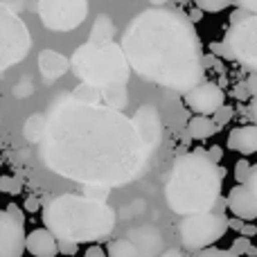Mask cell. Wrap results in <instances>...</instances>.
Segmentation results:
<instances>
[{
	"label": "cell",
	"mask_w": 257,
	"mask_h": 257,
	"mask_svg": "<svg viewBox=\"0 0 257 257\" xmlns=\"http://www.w3.org/2000/svg\"><path fill=\"white\" fill-rule=\"evenodd\" d=\"M39 145L50 172L81 185L106 187L138 181L154 154L131 117L106 104L79 102L70 93L50 104Z\"/></svg>",
	"instance_id": "1"
},
{
	"label": "cell",
	"mask_w": 257,
	"mask_h": 257,
	"mask_svg": "<svg viewBox=\"0 0 257 257\" xmlns=\"http://www.w3.org/2000/svg\"><path fill=\"white\" fill-rule=\"evenodd\" d=\"M128 68L142 81L187 93L205 77V54L190 16L149 7L131 18L120 43Z\"/></svg>",
	"instance_id": "2"
},
{
	"label": "cell",
	"mask_w": 257,
	"mask_h": 257,
	"mask_svg": "<svg viewBox=\"0 0 257 257\" xmlns=\"http://www.w3.org/2000/svg\"><path fill=\"white\" fill-rule=\"evenodd\" d=\"M226 169L214 165L205 149H194L174 160L169 178L165 183V201L169 210L181 217L208 212L221 199Z\"/></svg>",
	"instance_id": "3"
},
{
	"label": "cell",
	"mask_w": 257,
	"mask_h": 257,
	"mask_svg": "<svg viewBox=\"0 0 257 257\" xmlns=\"http://www.w3.org/2000/svg\"><path fill=\"white\" fill-rule=\"evenodd\" d=\"M115 210L104 201H90L84 194L54 196L43 208V223L57 241L88 244L104 241L115 228Z\"/></svg>",
	"instance_id": "4"
},
{
	"label": "cell",
	"mask_w": 257,
	"mask_h": 257,
	"mask_svg": "<svg viewBox=\"0 0 257 257\" xmlns=\"http://www.w3.org/2000/svg\"><path fill=\"white\" fill-rule=\"evenodd\" d=\"M70 68L84 84L106 88V86L124 84L131 77V68L122 48L113 41L106 45L84 43L70 57Z\"/></svg>",
	"instance_id": "5"
},
{
	"label": "cell",
	"mask_w": 257,
	"mask_h": 257,
	"mask_svg": "<svg viewBox=\"0 0 257 257\" xmlns=\"http://www.w3.org/2000/svg\"><path fill=\"white\" fill-rule=\"evenodd\" d=\"M228 203L226 199H219L214 203L212 210L208 212H196V214H187L183 217L181 226H178V237H181L183 248L192 250H203L208 246L217 244L230 228H228Z\"/></svg>",
	"instance_id": "6"
},
{
	"label": "cell",
	"mask_w": 257,
	"mask_h": 257,
	"mask_svg": "<svg viewBox=\"0 0 257 257\" xmlns=\"http://www.w3.org/2000/svg\"><path fill=\"white\" fill-rule=\"evenodd\" d=\"M32 48V36L27 25L14 9L0 3V75L12 66L21 63Z\"/></svg>",
	"instance_id": "7"
},
{
	"label": "cell",
	"mask_w": 257,
	"mask_h": 257,
	"mask_svg": "<svg viewBox=\"0 0 257 257\" xmlns=\"http://www.w3.org/2000/svg\"><path fill=\"white\" fill-rule=\"evenodd\" d=\"M223 43L230 50L232 61L257 72V16L237 9L230 18Z\"/></svg>",
	"instance_id": "8"
},
{
	"label": "cell",
	"mask_w": 257,
	"mask_h": 257,
	"mask_svg": "<svg viewBox=\"0 0 257 257\" xmlns=\"http://www.w3.org/2000/svg\"><path fill=\"white\" fill-rule=\"evenodd\" d=\"M39 16L48 30L70 32L86 21L88 3L86 0H39Z\"/></svg>",
	"instance_id": "9"
},
{
	"label": "cell",
	"mask_w": 257,
	"mask_h": 257,
	"mask_svg": "<svg viewBox=\"0 0 257 257\" xmlns=\"http://www.w3.org/2000/svg\"><path fill=\"white\" fill-rule=\"evenodd\" d=\"M183 104L196 115H214L226 104V93L214 81H201L199 86L183 93Z\"/></svg>",
	"instance_id": "10"
},
{
	"label": "cell",
	"mask_w": 257,
	"mask_h": 257,
	"mask_svg": "<svg viewBox=\"0 0 257 257\" xmlns=\"http://www.w3.org/2000/svg\"><path fill=\"white\" fill-rule=\"evenodd\" d=\"M25 230L23 221L14 219L7 210H0V257H23Z\"/></svg>",
	"instance_id": "11"
},
{
	"label": "cell",
	"mask_w": 257,
	"mask_h": 257,
	"mask_svg": "<svg viewBox=\"0 0 257 257\" xmlns=\"http://www.w3.org/2000/svg\"><path fill=\"white\" fill-rule=\"evenodd\" d=\"M133 124L140 136V140L145 142V147H149L151 151L158 149L160 138H163V122H160L158 108L154 104H142L133 115Z\"/></svg>",
	"instance_id": "12"
},
{
	"label": "cell",
	"mask_w": 257,
	"mask_h": 257,
	"mask_svg": "<svg viewBox=\"0 0 257 257\" xmlns=\"http://www.w3.org/2000/svg\"><path fill=\"white\" fill-rule=\"evenodd\" d=\"M228 210L232 212V217L241 219V221H253L257 219V205L250 196V192L244 185H235L226 196Z\"/></svg>",
	"instance_id": "13"
},
{
	"label": "cell",
	"mask_w": 257,
	"mask_h": 257,
	"mask_svg": "<svg viewBox=\"0 0 257 257\" xmlns=\"http://www.w3.org/2000/svg\"><path fill=\"white\" fill-rule=\"evenodd\" d=\"M39 70L48 84L50 81H57L70 70V59L63 57L57 50H43L39 54Z\"/></svg>",
	"instance_id": "14"
},
{
	"label": "cell",
	"mask_w": 257,
	"mask_h": 257,
	"mask_svg": "<svg viewBox=\"0 0 257 257\" xmlns=\"http://www.w3.org/2000/svg\"><path fill=\"white\" fill-rule=\"evenodd\" d=\"M25 248L34 257H57L59 255L57 237L48 228H36L30 235H25Z\"/></svg>",
	"instance_id": "15"
},
{
	"label": "cell",
	"mask_w": 257,
	"mask_h": 257,
	"mask_svg": "<svg viewBox=\"0 0 257 257\" xmlns=\"http://www.w3.org/2000/svg\"><path fill=\"white\" fill-rule=\"evenodd\" d=\"M226 147L241 156L257 154V124H239L237 128H232Z\"/></svg>",
	"instance_id": "16"
},
{
	"label": "cell",
	"mask_w": 257,
	"mask_h": 257,
	"mask_svg": "<svg viewBox=\"0 0 257 257\" xmlns=\"http://www.w3.org/2000/svg\"><path fill=\"white\" fill-rule=\"evenodd\" d=\"M113 36H115V25H113V21L106 16V14H99L95 25H93V30H90L88 43L106 45V43H113Z\"/></svg>",
	"instance_id": "17"
},
{
	"label": "cell",
	"mask_w": 257,
	"mask_h": 257,
	"mask_svg": "<svg viewBox=\"0 0 257 257\" xmlns=\"http://www.w3.org/2000/svg\"><path fill=\"white\" fill-rule=\"evenodd\" d=\"M219 131V126L214 124V120L210 115H194L187 122V136L194 138V140H205V138H212Z\"/></svg>",
	"instance_id": "18"
},
{
	"label": "cell",
	"mask_w": 257,
	"mask_h": 257,
	"mask_svg": "<svg viewBox=\"0 0 257 257\" xmlns=\"http://www.w3.org/2000/svg\"><path fill=\"white\" fill-rule=\"evenodd\" d=\"M99 90H102V104H106V106L115 108V111H122V108L126 106L128 97H126L124 84L106 86V88H99Z\"/></svg>",
	"instance_id": "19"
},
{
	"label": "cell",
	"mask_w": 257,
	"mask_h": 257,
	"mask_svg": "<svg viewBox=\"0 0 257 257\" xmlns=\"http://www.w3.org/2000/svg\"><path fill=\"white\" fill-rule=\"evenodd\" d=\"M43 133H45V115L43 113H34L32 117H27L25 126H23V136L30 145H39L43 140Z\"/></svg>",
	"instance_id": "20"
},
{
	"label": "cell",
	"mask_w": 257,
	"mask_h": 257,
	"mask_svg": "<svg viewBox=\"0 0 257 257\" xmlns=\"http://www.w3.org/2000/svg\"><path fill=\"white\" fill-rule=\"evenodd\" d=\"M70 95L75 99H79V102H86V104H102V90H99L97 86L84 84V81H81Z\"/></svg>",
	"instance_id": "21"
},
{
	"label": "cell",
	"mask_w": 257,
	"mask_h": 257,
	"mask_svg": "<svg viewBox=\"0 0 257 257\" xmlns=\"http://www.w3.org/2000/svg\"><path fill=\"white\" fill-rule=\"evenodd\" d=\"M138 246L131 239H115L108 244L106 257H138Z\"/></svg>",
	"instance_id": "22"
},
{
	"label": "cell",
	"mask_w": 257,
	"mask_h": 257,
	"mask_svg": "<svg viewBox=\"0 0 257 257\" xmlns=\"http://www.w3.org/2000/svg\"><path fill=\"white\" fill-rule=\"evenodd\" d=\"M232 0H196V9H201L203 14H217L223 12L226 7H230Z\"/></svg>",
	"instance_id": "23"
},
{
	"label": "cell",
	"mask_w": 257,
	"mask_h": 257,
	"mask_svg": "<svg viewBox=\"0 0 257 257\" xmlns=\"http://www.w3.org/2000/svg\"><path fill=\"white\" fill-rule=\"evenodd\" d=\"M111 194V187L106 185H84V196L90 201H106Z\"/></svg>",
	"instance_id": "24"
},
{
	"label": "cell",
	"mask_w": 257,
	"mask_h": 257,
	"mask_svg": "<svg viewBox=\"0 0 257 257\" xmlns=\"http://www.w3.org/2000/svg\"><path fill=\"white\" fill-rule=\"evenodd\" d=\"M232 115H235V108H232V106H228V104H223V106L219 108V111L214 113V115H210V117H212V120H214V124H217L219 128H221V126H226L228 122L232 120Z\"/></svg>",
	"instance_id": "25"
},
{
	"label": "cell",
	"mask_w": 257,
	"mask_h": 257,
	"mask_svg": "<svg viewBox=\"0 0 257 257\" xmlns=\"http://www.w3.org/2000/svg\"><path fill=\"white\" fill-rule=\"evenodd\" d=\"M250 167H253V163H248L246 158L237 160V165H235V181L239 183V185H244V183H246V178H248Z\"/></svg>",
	"instance_id": "26"
},
{
	"label": "cell",
	"mask_w": 257,
	"mask_h": 257,
	"mask_svg": "<svg viewBox=\"0 0 257 257\" xmlns=\"http://www.w3.org/2000/svg\"><path fill=\"white\" fill-rule=\"evenodd\" d=\"M194 257H239V255H235L230 248H214V246H208V248H203V250H196V255Z\"/></svg>",
	"instance_id": "27"
},
{
	"label": "cell",
	"mask_w": 257,
	"mask_h": 257,
	"mask_svg": "<svg viewBox=\"0 0 257 257\" xmlns=\"http://www.w3.org/2000/svg\"><path fill=\"white\" fill-rule=\"evenodd\" d=\"M244 187L250 192V196H253V201H255V205H257V165H253V167H250L248 178H246Z\"/></svg>",
	"instance_id": "28"
},
{
	"label": "cell",
	"mask_w": 257,
	"mask_h": 257,
	"mask_svg": "<svg viewBox=\"0 0 257 257\" xmlns=\"http://www.w3.org/2000/svg\"><path fill=\"white\" fill-rule=\"evenodd\" d=\"M250 248V239H248V237H235V241H232V246H230V250H232V253H235V255H246V250H248Z\"/></svg>",
	"instance_id": "29"
},
{
	"label": "cell",
	"mask_w": 257,
	"mask_h": 257,
	"mask_svg": "<svg viewBox=\"0 0 257 257\" xmlns=\"http://www.w3.org/2000/svg\"><path fill=\"white\" fill-rule=\"evenodd\" d=\"M30 93H34V86H32L30 79H23L21 84L14 86V95H16V97H27Z\"/></svg>",
	"instance_id": "30"
},
{
	"label": "cell",
	"mask_w": 257,
	"mask_h": 257,
	"mask_svg": "<svg viewBox=\"0 0 257 257\" xmlns=\"http://www.w3.org/2000/svg\"><path fill=\"white\" fill-rule=\"evenodd\" d=\"M232 5H235L237 9H241V12L255 14L257 16V0H232Z\"/></svg>",
	"instance_id": "31"
},
{
	"label": "cell",
	"mask_w": 257,
	"mask_h": 257,
	"mask_svg": "<svg viewBox=\"0 0 257 257\" xmlns=\"http://www.w3.org/2000/svg\"><path fill=\"white\" fill-rule=\"evenodd\" d=\"M205 156H208L214 165H219V163H221V158H223V147L221 145H212L208 151H205Z\"/></svg>",
	"instance_id": "32"
},
{
	"label": "cell",
	"mask_w": 257,
	"mask_h": 257,
	"mask_svg": "<svg viewBox=\"0 0 257 257\" xmlns=\"http://www.w3.org/2000/svg\"><path fill=\"white\" fill-rule=\"evenodd\" d=\"M57 244H59V253L61 255H75L77 246H79V244H72V241H57Z\"/></svg>",
	"instance_id": "33"
},
{
	"label": "cell",
	"mask_w": 257,
	"mask_h": 257,
	"mask_svg": "<svg viewBox=\"0 0 257 257\" xmlns=\"http://www.w3.org/2000/svg\"><path fill=\"white\" fill-rule=\"evenodd\" d=\"M239 235H241V237H248V239H250V237H255V235H257V226H255L253 221H248V223H241V228H239Z\"/></svg>",
	"instance_id": "34"
},
{
	"label": "cell",
	"mask_w": 257,
	"mask_h": 257,
	"mask_svg": "<svg viewBox=\"0 0 257 257\" xmlns=\"http://www.w3.org/2000/svg\"><path fill=\"white\" fill-rule=\"evenodd\" d=\"M232 97L239 99V102H244V99H248V97H250V93L246 90V86H244V84H239V86H235V88H232Z\"/></svg>",
	"instance_id": "35"
},
{
	"label": "cell",
	"mask_w": 257,
	"mask_h": 257,
	"mask_svg": "<svg viewBox=\"0 0 257 257\" xmlns=\"http://www.w3.org/2000/svg\"><path fill=\"white\" fill-rule=\"evenodd\" d=\"M244 86H246V90L250 93V97H257V75H250L248 79L244 81Z\"/></svg>",
	"instance_id": "36"
},
{
	"label": "cell",
	"mask_w": 257,
	"mask_h": 257,
	"mask_svg": "<svg viewBox=\"0 0 257 257\" xmlns=\"http://www.w3.org/2000/svg\"><path fill=\"white\" fill-rule=\"evenodd\" d=\"M0 192H18V183L16 185H14V181L12 178H3V181H0Z\"/></svg>",
	"instance_id": "37"
},
{
	"label": "cell",
	"mask_w": 257,
	"mask_h": 257,
	"mask_svg": "<svg viewBox=\"0 0 257 257\" xmlns=\"http://www.w3.org/2000/svg\"><path fill=\"white\" fill-rule=\"evenodd\" d=\"M7 212H9V214H12V217H14V219H18V221H23V223H25V214H23V210H21V208H18V205H16V203H9Z\"/></svg>",
	"instance_id": "38"
},
{
	"label": "cell",
	"mask_w": 257,
	"mask_h": 257,
	"mask_svg": "<svg viewBox=\"0 0 257 257\" xmlns=\"http://www.w3.org/2000/svg\"><path fill=\"white\" fill-rule=\"evenodd\" d=\"M84 257H106V250H104L102 246H90L84 253Z\"/></svg>",
	"instance_id": "39"
},
{
	"label": "cell",
	"mask_w": 257,
	"mask_h": 257,
	"mask_svg": "<svg viewBox=\"0 0 257 257\" xmlns=\"http://www.w3.org/2000/svg\"><path fill=\"white\" fill-rule=\"evenodd\" d=\"M5 5H7L9 9H14L16 14H21V9L25 7V3H23V0H5Z\"/></svg>",
	"instance_id": "40"
},
{
	"label": "cell",
	"mask_w": 257,
	"mask_h": 257,
	"mask_svg": "<svg viewBox=\"0 0 257 257\" xmlns=\"http://www.w3.org/2000/svg\"><path fill=\"white\" fill-rule=\"evenodd\" d=\"M25 210H30V212H36V210H39V199L30 196V199L25 201Z\"/></svg>",
	"instance_id": "41"
},
{
	"label": "cell",
	"mask_w": 257,
	"mask_h": 257,
	"mask_svg": "<svg viewBox=\"0 0 257 257\" xmlns=\"http://www.w3.org/2000/svg\"><path fill=\"white\" fill-rule=\"evenodd\" d=\"M248 115H250V120L257 124V97H253V102H250V106H248Z\"/></svg>",
	"instance_id": "42"
},
{
	"label": "cell",
	"mask_w": 257,
	"mask_h": 257,
	"mask_svg": "<svg viewBox=\"0 0 257 257\" xmlns=\"http://www.w3.org/2000/svg\"><path fill=\"white\" fill-rule=\"evenodd\" d=\"M241 223H244V221H241V219H228V228H232V230H237V232H239V228H241Z\"/></svg>",
	"instance_id": "43"
},
{
	"label": "cell",
	"mask_w": 257,
	"mask_h": 257,
	"mask_svg": "<svg viewBox=\"0 0 257 257\" xmlns=\"http://www.w3.org/2000/svg\"><path fill=\"white\" fill-rule=\"evenodd\" d=\"M163 257H185V255H183L178 248H169V250H167V253H165Z\"/></svg>",
	"instance_id": "44"
},
{
	"label": "cell",
	"mask_w": 257,
	"mask_h": 257,
	"mask_svg": "<svg viewBox=\"0 0 257 257\" xmlns=\"http://www.w3.org/2000/svg\"><path fill=\"white\" fill-rule=\"evenodd\" d=\"M246 255H248V257H257V248H255L253 244H250V248L246 250Z\"/></svg>",
	"instance_id": "45"
},
{
	"label": "cell",
	"mask_w": 257,
	"mask_h": 257,
	"mask_svg": "<svg viewBox=\"0 0 257 257\" xmlns=\"http://www.w3.org/2000/svg\"><path fill=\"white\" fill-rule=\"evenodd\" d=\"M151 3H154L156 7H160V5H163V3H167V0H151Z\"/></svg>",
	"instance_id": "46"
}]
</instances>
